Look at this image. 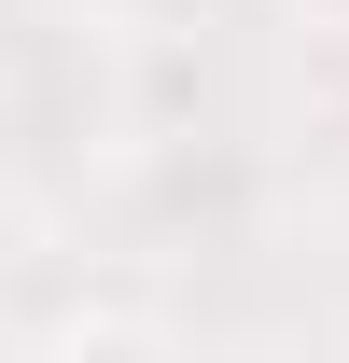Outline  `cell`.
I'll use <instances>...</instances> for the list:
<instances>
[{
	"instance_id": "obj_1",
	"label": "cell",
	"mask_w": 349,
	"mask_h": 363,
	"mask_svg": "<svg viewBox=\"0 0 349 363\" xmlns=\"http://www.w3.org/2000/svg\"><path fill=\"white\" fill-rule=\"evenodd\" d=\"M28 363H210V350H182V335H154V321H70V335L28 350Z\"/></svg>"
}]
</instances>
